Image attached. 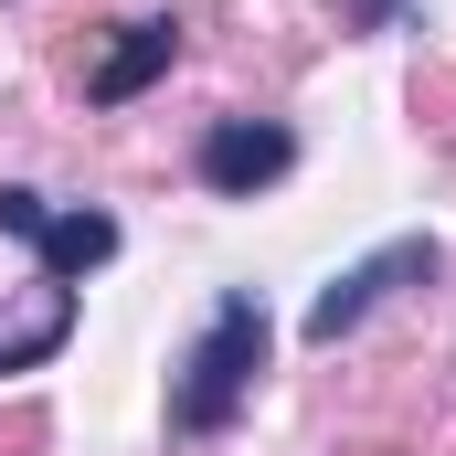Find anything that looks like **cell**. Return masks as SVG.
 I'll list each match as a JSON object with an SVG mask.
<instances>
[{
	"label": "cell",
	"instance_id": "cell-1",
	"mask_svg": "<svg viewBox=\"0 0 456 456\" xmlns=\"http://www.w3.org/2000/svg\"><path fill=\"white\" fill-rule=\"evenodd\" d=\"M265 297L255 287H224L213 297V319H202V340L181 350V371H170V425L181 436H224L233 414L255 403V371H265Z\"/></svg>",
	"mask_w": 456,
	"mask_h": 456
},
{
	"label": "cell",
	"instance_id": "cell-2",
	"mask_svg": "<svg viewBox=\"0 0 456 456\" xmlns=\"http://www.w3.org/2000/svg\"><path fill=\"white\" fill-rule=\"evenodd\" d=\"M436 265H446V244H436V233H393L382 255H361V265H340V276H330V287L308 297V340H319V350H340L350 330H361V319L382 308V297H403V287H425Z\"/></svg>",
	"mask_w": 456,
	"mask_h": 456
},
{
	"label": "cell",
	"instance_id": "cell-3",
	"mask_svg": "<svg viewBox=\"0 0 456 456\" xmlns=\"http://www.w3.org/2000/svg\"><path fill=\"white\" fill-rule=\"evenodd\" d=\"M0 233H21V244L43 255V287H86L117 255V213H53V202L21 191V181H0Z\"/></svg>",
	"mask_w": 456,
	"mask_h": 456
},
{
	"label": "cell",
	"instance_id": "cell-4",
	"mask_svg": "<svg viewBox=\"0 0 456 456\" xmlns=\"http://www.w3.org/2000/svg\"><path fill=\"white\" fill-rule=\"evenodd\" d=\"M191 170H202V191L255 202V191H276L297 170V127H276V117H213L202 149H191Z\"/></svg>",
	"mask_w": 456,
	"mask_h": 456
},
{
	"label": "cell",
	"instance_id": "cell-5",
	"mask_svg": "<svg viewBox=\"0 0 456 456\" xmlns=\"http://www.w3.org/2000/svg\"><path fill=\"white\" fill-rule=\"evenodd\" d=\"M181 64V21H117V43L86 64V107H127Z\"/></svg>",
	"mask_w": 456,
	"mask_h": 456
},
{
	"label": "cell",
	"instance_id": "cell-6",
	"mask_svg": "<svg viewBox=\"0 0 456 456\" xmlns=\"http://www.w3.org/2000/svg\"><path fill=\"white\" fill-rule=\"evenodd\" d=\"M64 340H75V287H43V297H32V319L0 340V371H32V361H53Z\"/></svg>",
	"mask_w": 456,
	"mask_h": 456
},
{
	"label": "cell",
	"instance_id": "cell-7",
	"mask_svg": "<svg viewBox=\"0 0 456 456\" xmlns=\"http://www.w3.org/2000/svg\"><path fill=\"white\" fill-rule=\"evenodd\" d=\"M350 11H361L371 32H414V21H425V0H350Z\"/></svg>",
	"mask_w": 456,
	"mask_h": 456
}]
</instances>
